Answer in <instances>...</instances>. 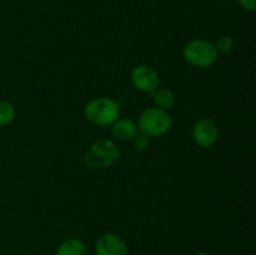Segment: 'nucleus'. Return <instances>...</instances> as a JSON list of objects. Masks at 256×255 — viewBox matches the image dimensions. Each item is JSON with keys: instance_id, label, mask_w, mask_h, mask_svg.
<instances>
[{"instance_id": "1a4fd4ad", "label": "nucleus", "mask_w": 256, "mask_h": 255, "mask_svg": "<svg viewBox=\"0 0 256 255\" xmlns=\"http://www.w3.org/2000/svg\"><path fill=\"white\" fill-rule=\"evenodd\" d=\"M150 95H152V99L155 104L154 106L166 110V112H170L175 106V104H176V96H175L174 92L166 89V88L159 86Z\"/></svg>"}, {"instance_id": "9d476101", "label": "nucleus", "mask_w": 256, "mask_h": 255, "mask_svg": "<svg viewBox=\"0 0 256 255\" xmlns=\"http://www.w3.org/2000/svg\"><path fill=\"white\" fill-rule=\"evenodd\" d=\"M55 255H86V245L78 238H70L56 248Z\"/></svg>"}, {"instance_id": "ddd939ff", "label": "nucleus", "mask_w": 256, "mask_h": 255, "mask_svg": "<svg viewBox=\"0 0 256 255\" xmlns=\"http://www.w3.org/2000/svg\"><path fill=\"white\" fill-rule=\"evenodd\" d=\"M150 139H152V138H149L148 135L139 132L134 138H132V148H134V150H136V152H145V150L149 149Z\"/></svg>"}, {"instance_id": "f03ea898", "label": "nucleus", "mask_w": 256, "mask_h": 255, "mask_svg": "<svg viewBox=\"0 0 256 255\" xmlns=\"http://www.w3.org/2000/svg\"><path fill=\"white\" fill-rule=\"evenodd\" d=\"M139 132L149 138H160L168 134L172 126V118L169 112L156 106L142 110L138 118Z\"/></svg>"}, {"instance_id": "7ed1b4c3", "label": "nucleus", "mask_w": 256, "mask_h": 255, "mask_svg": "<svg viewBox=\"0 0 256 255\" xmlns=\"http://www.w3.org/2000/svg\"><path fill=\"white\" fill-rule=\"evenodd\" d=\"M120 156L122 152L112 140L99 139L90 145L82 160L90 169H105L114 165Z\"/></svg>"}, {"instance_id": "39448f33", "label": "nucleus", "mask_w": 256, "mask_h": 255, "mask_svg": "<svg viewBox=\"0 0 256 255\" xmlns=\"http://www.w3.org/2000/svg\"><path fill=\"white\" fill-rule=\"evenodd\" d=\"M130 82L135 89L146 94H152L160 86L159 74L154 68L146 64H140L132 68L130 72Z\"/></svg>"}, {"instance_id": "2eb2a0df", "label": "nucleus", "mask_w": 256, "mask_h": 255, "mask_svg": "<svg viewBox=\"0 0 256 255\" xmlns=\"http://www.w3.org/2000/svg\"><path fill=\"white\" fill-rule=\"evenodd\" d=\"M192 255H210V254L206 252H194Z\"/></svg>"}, {"instance_id": "423d86ee", "label": "nucleus", "mask_w": 256, "mask_h": 255, "mask_svg": "<svg viewBox=\"0 0 256 255\" xmlns=\"http://www.w3.org/2000/svg\"><path fill=\"white\" fill-rule=\"evenodd\" d=\"M192 140L200 148H212L219 139V128L210 118H202L194 124L192 130Z\"/></svg>"}, {"instance_id": "4468645a", "label": "nucleus", "mask_w": 256, "mask_h": 255, "mask_svg": "<svg viewBox=\"0 0 256 255\" xmlns=\"http://www.w3.org/2000/svg\"><path fill=\"white\" fill-rule=\"evenodd\" d=\"M238 2L248 12H254L256 9V0H238Z\"/></svg>"}, {"instance_id": "0eeeda50", "label": "nucleus", "mask_w": 256, "mask_h": 255, "mask_svg": "<svg viewBox=\"0 0 256 255\" xmlns=\"http://www.w3.org/2000/svg\"><path fill=\"white\" fill-rule=\"evenodd\" d=\"M95 255H129V249L120 235L105 232L95 242Z\"/></svg>"}, {"instance_id": "20e7f679", "label": "nucleus", "mask_w": 256, "mask_h": 255, "mask_svg": "<svg viewBox=\"0 0 256 255\" xmlns=\"http://www.w3.org/2000/svg\"><path fill=\"white\" fill-rule=\"evenodd\" d=\"M185 62L194 68L206 69L218 62V52L214 42L206 39H194L186 42L182 49Z\"/></svg>"}, {"instance_id": "9b49d317", "label": "nucleus", "mask_w": 256, "mask_h": 255, "mask_svg": "<svg viewBox=\"0 0 256 255\" xmlns=\"http://www.w3.org/2000/svg\"><path fill=\"white\" fill-rule=\"evenodd\" d=\"M16 116V109L8 100H0V126L9 125Z\"/></svg>"}, {"instance_id": "f257e3e1", "label": "nucleus", "mask_w": 256, "mask_h": 255, "mask_svg": "<svg viewBox=\"0 0 256 255\" xmlns=\"http://www.w3.org/2000/svg\"><path fill=\"white\" fill-rule=\"evenodd\" d=\"M120 105L115 99L99 96L90 100L84 109L85 118L96 126H112L120 118Z\"/></svg>"}, {"instance_id": "f8f14e48", "label": "nucleus", "mask_w": 256, "mask_h": 255, "mask_svg": "<svg viewBox=\"0 0 256 255\" xmlns=\"http://www.w3.org/2000/svg\"><path fill=\"white\" fill-rule=\"evenodd\" d=\"M215 48H216L218 52H222V54H229L230 52H232L235 46V42L232 36L229 35H225V36H220L216 42H214Z\"/></svg>"}, {"instance_id": "6e6552de", "label": "nucleus", "mask_w": 256, "mask_h": 255, "mask_svg": "<svg viewBox=\"0 0 256 255\" xmlns=\"http://www.w3.org/2000/svg\"><path fill=\"white\" fill-rule=\"evenodd\" d=\"M139 132L136 122L132 118H119L112 125V138L119 142H132V138Z\"/></svg>"}]
</instances>
